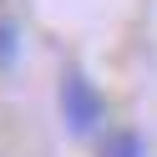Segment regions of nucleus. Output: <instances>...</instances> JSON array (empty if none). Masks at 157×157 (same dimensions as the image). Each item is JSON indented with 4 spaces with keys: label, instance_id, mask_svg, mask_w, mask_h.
<instances>
[{
    "label": "nucleus",
    "instance_id": "2",
    "mask_svg": "<svg viewBox=\"0 0 157 157\" xmlns=\"http://www.w3.org/2000/svg\"><path fill=\"white\" fill-rule=\"evenodd\" d=\"M15 51H21V36H15V25H10V21H0V66H10V61H15Z\"/></svg>",
    "mask_w": 157,
    "mask_h": 157
},
{
    "label": "nucleus",
    "instance_id": "1",
    "mask_svg": "<svg viewBox=\"0 0 157 157\" xmlns=\"http://www.w3.org/2000/svg\"><path fill=\"white\" fill-rule=\"evenodd\" d=\"M61 112H66V127H71L76 137H86V132L101 127V96H96V86L86 81L81 71L61 76Z\"/></svg>",
    "mask_w": 157,
    "mask_h": 157
},
{
    "label": "nucleus",
    "instance_id": "3",
    "mask_svg": "<svg viewBox=\"0 0 157 157\" xmlns=\"http://www.w3.org/2000/svg\"><path fill=\"white\" fill-rule=\"evenodd\" d=\"M106 157H137V137H117V142L106 147Z\"/></svg>",
    "mask_w": 157,
    "mask_h": 157
}]
</instances>
